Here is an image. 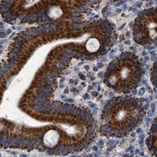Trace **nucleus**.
<instances>
[{
  "label": "nucleus",
  "mask_w": 157,
  "mask_h": 157,
  "mask_svg": "<svg viewBox=\"0 0 157 157\" xmlns=\"http://www.w3.org/2000/svg\"><path fill=\"white\" fill-rule=\"evenodd\" d=\"M58 140V134L55 131H50L47 133L44 137V143L48 146H54Z\"/></svg>",
  "instance_id": "1"
}]
</instances>
